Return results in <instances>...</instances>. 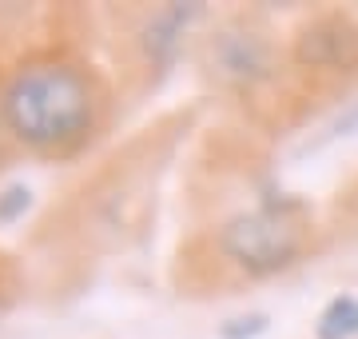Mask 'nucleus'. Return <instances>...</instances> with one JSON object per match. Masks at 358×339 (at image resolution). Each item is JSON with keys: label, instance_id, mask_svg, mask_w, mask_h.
Masks as SVG:
<instances>
[{"label": "nucleus", "instance_id": "1", "mask_svg": "<svg viewBox=\"0 0 358 339\" xmlns=\"http://www.w3.org/2000/svg\"><path fill=\"white\" fill-rule=\"evenodd\" d=\"M0 112L13 136L36 152H68L92 132L96 92L72 64L44 60L20 68L0 96Z\"/></svg>", "mask_w": 358, "mask_h": 339}, {"label": "nucleus", "instance_id": "2", "mask_svg": "<svg viewBox=\"0 0 358 339\" xmlns=\"http://www.w3.org/2000/svg\"><path fill=\"white\" fill-rule=\"evenodd\" d=\"M219 248L247 275H275L294 263V256L303 248V235L287 216L259 208V212L231 216L223 223V232H219Z\"/></svg>", "mask_w": 358, "mask_h": 339}, {"label": "nucleus", "instance_id": "3", "mask_svg": "<svg viewBox=\"0 0 358 339\" xmlns=\"http://www.w3.org/2000/svg\"><path fill=\"white\" fill-rule=\"evenodd\" d=\"M211 68L231 84H259L275 72V48L263 32L247 25L219 28L211 40Z\"/></svg>", "mask_w": 358, "mask_h": 339}, {"label": "nucleus", "instance_id": "4", "mask_svg": "<svg viewBox=\"0 0 358 339\" xmlns=\"http://www.w3.org/2000/svg\"><path fill=\"white\" fill-rule=\"evenodd\" d=\"M294 60L307 68H355L358 64V25L346 16H322L294 40Z\"/></svg>", "mask_w": 358, "mask_h": 339}, {"label": "nucleus", "instance_id": "5", "mask_svg": "<svg viewBox=\"0 0 358 339\" xmlns=\"http://www.w3.org/2000/svg\"><path fill=\"white\" fill-rule=\"evenodd\" d=\"M199 16H203L199 4H167V8L148 16V25H143V53H148V60H155L159 68L171 64L183 36H187V28Z\"/></svg>", "mask_w": 358, "mask_h": 339}, {"label": "nucleus", "instance_id": "6", "mask_svg": "<svg viewBox=\"0 0 358 339\" xmlns=\"http://www.w3.org/2000/svg\"><path fill=\"white\" fill-rule=\"evenodd\" d=\"M319 339H358V296H334L322 307L319 324H315Z\"/></svg>", "mask_w": 358, "mask_h": 339}, {"label": "nucleus", "instance_id": "7", "mask_svg": "<svg viewBox=\"0 0 358 339\" xmlns=\"http://www.w3.org/2000/svg\"><path fill=\"white\" fill-rule=\"evenodd\" d=\"M28 208H32V192H28V184H8V188L0 192V223H16Z\"/></svg>", "mask_w": 358, "mask_h": 339}, {"label": "nucleus", "instance_id": "8", "mask_svg": "<svg viewBox=\"0 0 358 339\" xmlns=\"http://www.w3.org/2000/svg\"><path fill=\"white\" fill-rule=\"evenodd\" d=\"M263 331H267V315H243V319H227V324L219 327L223 339H255Z\"/></svg>", "mask_w": 358, "mask_h": 339}]
</instances>
